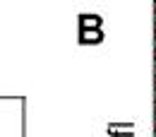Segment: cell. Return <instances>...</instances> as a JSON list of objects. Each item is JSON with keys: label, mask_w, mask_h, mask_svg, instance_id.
I'll return each instance as SVG.
<instances>
[{"label": "cell", "mask_w": 156, "mask_h": 137, "mask_svg": "<svg viewBox=\"0 0 156 137\" xmlns=\"http://www.w3.org/2000/svg\"><path fill=\"white\" fill-rule=\"evenodd\" d=\"M154 39H156V27H154Z\"/></svg>", "instance_id": "obj_1"}, {"label": "cell", "mask_w": 156, "mask_h": 137, "mask_svg": "<svg viewBox=\"0 0 156 137\" xmlns=\"http://www.w3.org/2000/svg\"><path fill=\"white\" fill-rule=\"evenodd\" d=\"M154 60H156V48H154Z\"/></svg>", "instance_id": "obj_2"}, {"label": "cell", "mask_w": 156, "mask_h": 137, "mask_svg": "<svg viewBox=\"0 0 156 137\" xmlns=\"http://www.w3.org/2000/svg\"><path fill=\"white\" fill-rule=\"evenodd\" d=\"M154 89H156V77H154Z\"/></svg>", "instance_id": "obj_3"}, {"label": "cell", "mask_w": 156, "mask_h": 137, "mask_svg": "<svg viewBox=\"0 0 156 137\" xmlns=\"http://www.w3.org/2000/svg\"><path fill=\"white\" fill-rule=\"evenodd\" d=\"M154 12H156V2H154Z\"/></svg>", "instance_id": "obj_4"}]
</instances>
